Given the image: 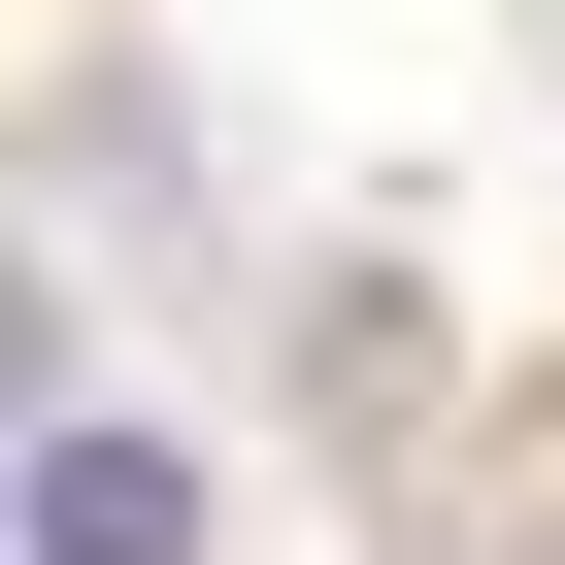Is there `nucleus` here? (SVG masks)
Listing matches in <instances>:
<instances>
[{"label": "nucleus", "instance_id": "nucleus-1", "mask_svg": "<svg viewBox=\"0 0 565 565\" xmlns=\"http://www.w3.org/2000/svg\"><path fill=\"white\" fill-rule=\"evenodd\" d=\"M0 532H34V565H200V466H167V433H34Z\"/></svg>", "mask_w": 565, "mask_h": 565}, {"label": "nucleus", "instance_id": "nucleus-2", "mask_svg": "<svg viewBox=\"0 0 565 565\" xmlns=\"http://www.w3.org/2000/svg\"><path fill=\"white\" fill-rule=\"evenodd\" d=\"M34 366H67V300H34V266H0V399H34Z\"/></svg>", "mask_w": 565, "mask_h": 565}]
</instances>
